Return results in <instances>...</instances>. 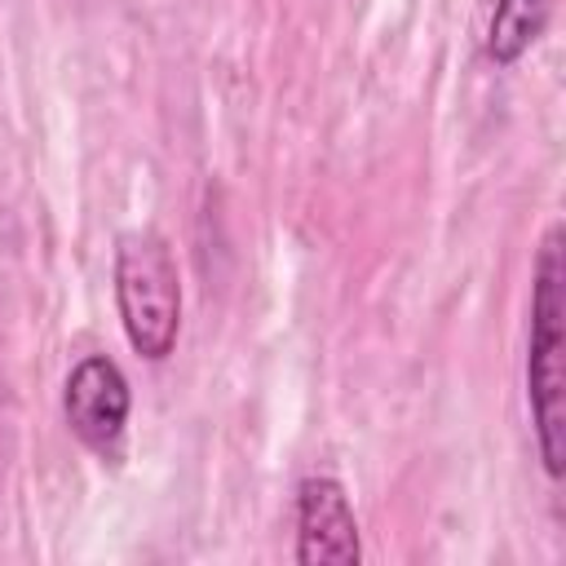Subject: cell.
<instances>
[{"instance_id":"obj_4","label":"cell","mask_w":566,"mask_h":566,"mask_svg":"<svg viewBox=\"0 0 566 566\" xmlns=\"http://www.w3.org/2000/svg\"><path fill=\"white\" fill-rule=\"evenodd\" d=\"M296 562L301 566H358V517L345 486L327 473H310L296 486Z\"/></svg>"},{"instance_id":"obj_5","label":"cell","mask_w":566,"mask_h":566,"mask_svg":"<svg viewBox=\"0 0 566 566\" xmlns=\"http://www.w3.org/2000/svg\"><path fill=\"white\" fill-rule=\"evenodd\" d=\"M553 0H500L486 27V57L500 66H513L548 27Z\"/></svg>"},{"instance_id":"obj_3","label":"cell","mask_w":566,"mask_h":566,"mask_svg":"<svg viewBox=\"0 0 566 566\" xmlns=\"http://www.w3.org/2000/svg\"><path fill=\"white\" fill-rule=\"evenodd\" d=\"M128 411H133V394H128V380L115 358L88 354L71 367V376L62 385V416L88 451H97L106 460L119 455Z\"/></svg>"},{"instance_id":"obj_1","label":"cell","mask_w":566,"mask_h":566,"mask_svg":"<svg viewBox=\"0 0 566 566\" xmlns=\"http://www.w3.org/2000/svg\"><path fill=\"white\" fill-rule=\"evenodd\" d=\"M526 402L544 473H566V256L562 226H553L535 256L531 283V340H526Z\"/></svg>"},{"instance_id":"obj_2","label":"cell","mask_w":566,"mask_h":566,"mask_svg":"<svg viewBox=\"0 0 566 566\" xmlns=\"http://www.w3.org/2000/svg\"><path fill=\"white\" fill-rule=\"evenodd\" d=\"M115 305L128 345L146 363H164L181 332V274L159 230H124L115 239Z\"/></svg>"}]
</instances>
